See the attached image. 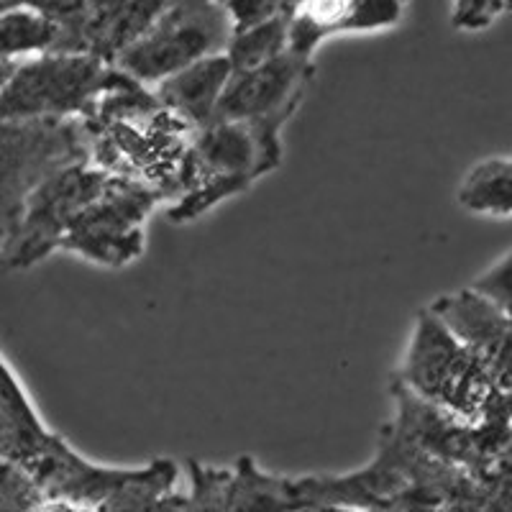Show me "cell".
<instances>
[{"label":"cell","mask_w":512,"mask_h":512,"mask_svg":"<svg viewBox=\"0 0 512 512\" xmlns=\"http://www.w3.org/2000/svg\"><path fill=\"white\" fill-rule=\"evenodd\" d=\"M11 6H13V3H6V0H3V3H0V13L6 11V8H11Z\"/></svg>","instance_id":"25"},{"label":"cell","mask_w":512,"mask_h":512,"mask_svg":"<svg viewBox=\"0 0 512 512\" xmlns=\"http://www.w3.org/2000/svg\"><path fill=\"white\" fill-rule=\"evenodd\" d=\"M228 41L231 18L223 3L182 0L169 3L167 11L113 62V67L144 88H154L200 59L223 54Z\"/></svg>","instance_id":"3"},{"label":"cell","mask_w":512,"mask_h":512,"mask_svg":"<svg viewBox=\"0 0 512 512\" xmlns=\"http://www.w3.org/2000/svg\"><path fill=\"white\" fill-rule=\"evenodd\" d=\"M459 205L469 213L507 218L512 210V162L507 157L484 159L466 172L459 187Z\"/></svg>","instance_id":"15"},{"label":"cell","mask_w":512,"mask_h":512,"mask_svg":"<svg viewBox=\"0 0 512 512\" xmlns=\"http://www.w3.org/2000/svg\"><path fill=\"white\" fill-rule=\"evenodd\" d=\"M313 77V62L285 52L249 72H233L210 123H246L297 111Z\"/></svg>","instance_id":"8"},{"label":"cell","mask_w":512,"mask_h":512,"mask_svg":"<svg viewBox=\"0 0 512 512\" xmlns=\"http://www.w3.org/2000/svg\"><path fill=\"white\" fill-rule=\"evenodd\" d=\"M3 244H6V236H3V231H0V251H3Z\"/></svg>","instance_id":"26"},{"label":"cell","mask_w":512,"mask_h":512,"mask_svg":"<svg viewBox=\"0 0 512 512\" xmlns=\"http://www.w3.org/2000/svg\"><path fill=\"white\" fill-rule=\"evenodd\" d=\"M290 13L292 3H282V11L269 18L267 24L244 31V34H233L226 52H223L231 64V72H249L285 54Z\"/></svg>","instance_id":"17"},{"label":"cell","mask_w":512,"mask_h":512,"mask_svg":"<svg viewBox=\"0 0 512 512\" xmlns=\"http://www.w3.org/2000/svg\"><path fill=\"white\" fill-rule=\"evenodd\" d=\"M295 479L262 472L251 456L233 466L221 512H303Z\"/></svg>","instance_id":"14"},{"label":"cell","mask_w":512,"mask_h":512,"mask_svg":"<svg viewBox=\"0 0 512 512\" xmlns=\"http://www.w3.org/2000/svg\"><path fill=\"white\" fill-rule=\"evenodd\" d=\"M162 195L128 177H108L98 198L72 221L59 249L75 251L100 267H126L144 251V221Z\"/></svg>","instance_id":"6"},{"label":"cell","mask_w":512,"mask_h":512,"mask_svg":"<svg viewBox=\"0 0 512 512\" xmlns=\"http://www.w3.org/2000/svg\"><path fill=\"white\" fill-rule=\"evenodd\" d=\"M223 8H226L228 18H231L233 36L267 24L269 18H274L282 11V3H277V0H226Z\"/></svg>","instance_id":"19"},{"label":"cell","mask_w":512,"mask_h":512,"mask_svg":"<svg viewBox=\"0 0 512 512\" xmlns=\"http://www.w3.org/2000/svg\"><path fill=\"white\" fill-rule=\"evenodd\" d=\"M428 310L466 351L482 361L497 390L510 392V313H502L472 290L438 297Z\"/></svg>","instance_id":"9"},{"label":"cell","mask_w":512,"mask_h":512,"mask_svg":"<svg viewBox=\"0 0 512 512\" xmlns=\"http://www.w3.org/2000/svg\"><path fill=\"white\" fill-rule=\"evenodd\" d=\"M16 64H0V93H3V88H6L8 80H11L13 70H16Z\"/></svg>","instance_id":"24"},{"label":"cell","mask_w":512,"mask_h":512,"mask_svg":"<svg viewBox=\"0 0 512 512\" xmlns=\"http://www.w3.org/2000/svg\"><path fill=\"white\" fill-rule=\"evenodd\" d=\"M192 159L203 180L246 177L256 182V144L246 123H210L192 136Z\"/></svg>","instance_id":"13"},{"label":"cell","mask_w":512,"mask_h":512,"mask_svg":"<svg viewBox=\"0 0 512 512\" xmlns=\"http://www.w3.org/2000/svg\"><path fill=\"white\" fill-rule=\"evenodd\" d=\"M57 41V26L36 13L29 3H13L0 13V64H16V57L49 54Z\"/></svg>","instance_id":"16"},{"label":"cell","mask_w":512,"mask_h":512,"mask_svg":"<svg viewBox=\"0 0 512 512\" xmlns=\"http://www.w3.org/2000/svg\"><path fill=\"white\" fill-rule=\"evenodd\" d=\"M90 162L88 131L80 118L0 121V231H16L31 192L57 169Z\"/></svg>","instance_id":"2"},{"label":"cell","mask_w":512,"mask_h":512,"mask_svg":"<svg viewBox=\"0 0 512 512\" xmlns=\"http://www.w3.org/2000/svg\"><path fill=\"white\" fill-rule=\"evenodd\" d=\"M29 6L57 26V41L49 54H82V57L100 59L113 67V62L167 11L169 3H162V0H144V3L41 0Z\"/></svg>","instance_id":"7"},{"label":"cell","mask_w":512,"mask_h":512,"mask_svg":"<svg viewBox=\"0 0 512 512\" xmlns=\"http://www.w3.org/2000/svg\"><path fill=\"white\" fill-rule=\"evenodd\" d=\"M231 75L226 54H213L154 85L152 93L164 111L182 118L192 131H203L213 121L216 105Z\"/></svg>","instance_id":"12"},{"label":"cell","mask_w":512,"mask_h":512,"mask_svg":"<svg viewBox=\"0 0 512 512\" xmlns=\"http://www.w3.org/2000/svg\"><path fill=\"white\" fill-rule=\"evenodd\" d=\"M59 443L62 436L44 428L26 390L0 356V461L31 474Z\"/></svg>","instance_id":"11"},{"label":"cell","mask_w":512,"mask_h":512,"mask_svg":"<svg viewBox=\"0 0 512 512\" xmlns=\"http://www.w3.org/2000/svg\"><path fill=\"white\" fill-rule=\"evenodd\" d=\"M402 18L397 0H308L292 3L287 24V52L313 62V52L326 36L344 31H374L395 26Z\"/></svg>","instance_id":"10"},{"label":"cell","mask_w":512,"mask_h":512,"mask_svg":"<svg viewBox=\"0 0 512 512\" xmlns=\"http://www.w3.org/2000/svg\"><path fill=\"white\" fill-rule=\"evenodd\" d=\"M111 72V64L82 54H41L16 64L0 93V121H88L111 82Z\"/></svg>","instance_id":"4"},{"label":"cell","mask_w":512,"mask_h":512,"mask_svg":"<svg viewBox=\"0 0 512 512\" xmlns=\"http://www.w3.org/2000/svg\"><path fill=\"white\" fill-rule=\"evenodd\" d=\"M400 384L425 405L469 425L484 418L495 397L510 395L497 390L487 367L433 318L431 310L418 315Z\"/></svg>","instance_id":"1"},{"label":"cell","mask_w":512,"mask_h":512,"mask_svg":"<svg viewBox=\"0 0 512 512\" xmlns=\"http://www.w3.org/2000/svg\"><path fill=\"white\" fill-rule=\"evenodd\" d=\"M472 292L482 295L484 300L500 308L502 313H510V300H512V254L502 256V262L497 267L489 269L482 280L474 282L469 287Z\"/></svg>","instance_id":"21"},{"label":"cell","mask_w":512,"mask_h":512,"mask_svg":"<svg viewBox=\"0 0 512 512\" xmlns=\"http://www.w3.org/2000/svg\"><path fill=\"white\" fill-rule=\"evenodd\" d=\"M251 185L254 182L246 180V177H208L198 187L185 192L180 200H175V205L164 216H167L169 223H190L203 216L205 210L216 208L218 203L231 198V195L249 190Z\"/></svg>","instance_id":"18"},{"label":"cell","mask_w":512,"mask_h":512,"mask_svg":"<svg viewBox=\"0 0 512 512\" xmlns=\"http://www.w3.org/2000/svg\"><path fill=\"white\" fill-rule=\"evenodd\" d=\"M303 512H364V510H351V507H341V505H310L305 507Z\"/></svg>","instance_id":"23"},{"label":"cell","mask_w":512,"mask_h":512,"mask_svg":"<svg viewBox=\"0 0 512 512\" xmlns=\"http://www.w3.org/2000/svg\"><path fill=\"white\" fill-rule=\"evenodd\" d=\"M34 512H100L98 507L88 505H75V502L67 500H54V497H44V500L36 505Z\"/></svg>","instance_id":"22"},{"label":"cell","mask_w":512,"mask_h":512,"mask_svg":"<svg viewBox=\"0 0 512 512\" xmlns=\"http://www.w3.org/2000/svg\"><path fill=\"white\" fill-rule=\"evenodd\" d=\"M505 11V0H459L451 13V24L461 31H484Z\"/></svg>","instance_id":"20"},{"label":"cell","mask_w":512,"mask_h":512,"mask_svg":"<svg viewBox=\"0 0 512 512\" xmlns=\"http://www.w3.org/2000/svg\"><path fill=\"white\" fill-rule=\"evenodd\" d=\"M108 177L90 162L70 164L49 175L26 200L16 231L0 251V267L29 269L57 251L72 221L105 190Z\"/></svg>","instance_id":"5"}]
</instances>
